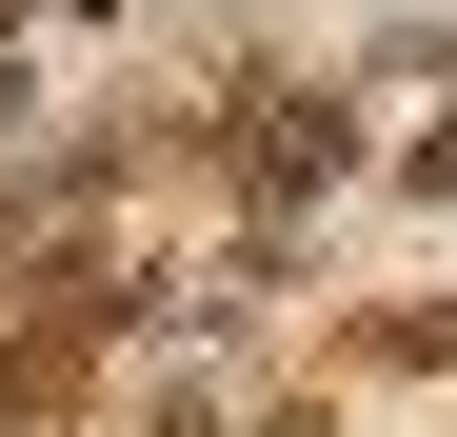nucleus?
<instances>
[{
    "label": "nucleus",
    "instance_id": "obj_1",
    "mask_svg": "<svg viewBox=\"0 0 457 437\" xmlns=\"http://www.w3.org/2000/svg\"><path fill=\"white\" fill-rule=\"evenodd\" d=\"M219 160H239V239H298V199L358 179V100L338 80H259L239 120H219Z\"/></svg>",
    "mask_w": 457,
    "mask_h": 437
},
{
    "label": "nucleus",
    "instance_id": "obj_2",
    "mask_svg": "<svg viewBox=\"0 0 457 437\" xmlns=\"http://www.w3.org/2000/svg\"><path fill=\"white\" fill-rule=\"evenodd\" d=\"M100 358H120L100 318H21V338H0V437H40V417H80V398H100Z\"/></svg>",
    "mask_w": 457,
    "mask_h": 437
},
{
    "label": "nucleus",
    "instance_id": "obj_3",
    "mask_svg": "<svg viewBox=\"0 0 457 437\" xmlns=\"http://www.w3.org/2000/svg\"><path fill=\"white\" fill-rule=\"evenodd\" d=\"M338 358L358 378H457V299H378V318H338Z\"/></svg>",
    "mask_w": 457,
    "mask_h": 437
},
{
    "label": "nucleus",
    "instance_id": "obj_4",
    "mask_svg": "<svg viewBox=\"0 0 457 437\" xmlns=\"http://www.w3.org/2000/svg\"><path fill=\"white\" fill-rule=\"evenodd\" d=\"M418 199H457V120H437V139H418Z\"/></svg>",
    "mask_w": 457,
    "mask_h": 437
},
{
    "label": "nucleus",
    "instance_id": "obj_5",
    "mask_svg": "<svg viewBox=\"0 0 457 437\" xmlns=\"http://www.w3.org/2000/svg\"><path fill=\"white\" fill-rule=\"evenodd\" d=\"M0 120H21V60H0Z\"/></svg>",
    "mask_w": 457,
    "mask_h": 437
},
{
    "label": "nucleus",
    "instance_id": "obj_6",
    "mask_svg": "<svg viewBox=\"0 0 457 437\" xmlns=\"http://www.w3.org/2000/svg\"><path fill=\"white\" fill-rule=\"evenodd\" d=\"M0 60H21V0H0Z\"/></svg>",
    "mask_w": 457,
    "mask_h": 437
}]
</instances>
